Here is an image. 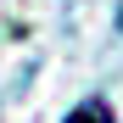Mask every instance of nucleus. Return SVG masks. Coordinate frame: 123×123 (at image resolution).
I'll list each match as a JSON object with an SVG mask.
<instances>
[{
    "instance_id": "1",
    "label": "nucleus",
    "mask_w": 123,
    "mask_h": 123,
    "mask_svg": "<svg viewBox=\"0 0 123 123\" xmlns=\"http://www.w3.org/2000/svg\"><path fill=\"white\" fill-rule=\"evenodd\" d=\"M67 123H112V106L106 101H84V106H73Z\"/></svg>"
}]
</instances>
